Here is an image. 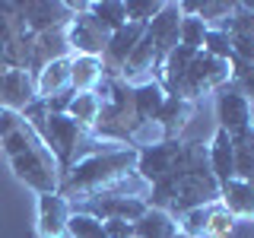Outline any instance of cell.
Instances as JSON below:
<instances>
[{"label":"cell","instance_id":"484cf974","mask_svg":"<svg viewBox=\"0 0 254 238\" xmlns=\"http://www.w3.org/2000/svg\"><path fill=\"white\" fill-rule=\"evenodd\" d=\"M67 235L70 238H105V226H102V219L89 216V213L73 210L67 222Z\"/></svg>","mask_w":254,"mask_h":238},{"label":"cell","instance_id":"f1b7e54d","mask_svg":"<svg viewBox=\"0 0 254 238\" xmlns=\"http://www.w3.org/2000/svg\"><path fill=\"white\" fill-rule=\"evenodd\" d=\"M38 133L32 130L29 124H22L16 133H10L6 140H0V149H3V156L6 159H13V156H19V153H26V149H32V146H38Z\"/></svg>","mask_w":254,"mask_h":238},{"label":"cell","instance_id":"cb8c5ba5","mask_svg":"<svg viewBox=\"0 0 254 238\" xmlns=\"http://www.w3.org/2000/svg\"><path fill=\"white\" fill-rule=\"evenodd\" d=\"M19 10H22V3H0V45H10L22 32H29Z\"/></svg>","mask_w":254,"mask_h":238},{"label":"cell","instance_id":"9a60e30c","mask_svg":"<svg viewBox=\"0 0 254 238\" xmlns=\"http://www.w3.org/2000/svg\"><path fill=\"white\" fill-rule=\"evenodd\" d=\"M70 63H73V54H70V58H58V60L45 63V67L38 70L35 73L38 99H51V95H58V92L73 89V86H70Z\"/></svg>","mask_w":254,"mask_h":238},{"label":"cell","instance_id":"603a6c76","mask_svg":"<svg viewBox=\"0 0 254 238\" xmlns=\"http://www.w3.org/2000/svg\"><path fill=\"white\" fill-rule=\"evenodd\" d=\"M95 19L102 22L108 32H118L121 26H127V10H124V0H99V3L86 6Z\"/></svg>","mask_w":254,"mask_h":238},{"label":"cell","instance_id":"e575fe53","mask_svg":"<svg viewBox=\"0 0 254 238\" xmlns=\"http://www.w3.org/2000/svg\"><path fill=\"white\" fill-rule=\"evenodd\" d=\"M102 226H105V238H137V232H133V222L111 219V222H102Z\"/></svg>","mask_w":254,"mask_h":238},{"label":"cell","instance_id":"d6986e66","mask_svg":"<svg viewBox=\"0 0 254 238\" xmlns=\"http://www.w3.org/2000/svg\"><path fill=\"white\" fill-rule=\"evenodd\" d=\"M105 79L102 70V58H73L70 63V86L73 92H95Z\"/></svg>","mask_w":254,"mask_h":238},{"label":"cell","instance_id":"5b68a950","mask_svg":"<svg viewBox=\"0 0 254 238\" xmlns=\"http://www.w3.org/2000/svg\"><path fill=\"white\" fill-rule=\"evenodd\" d=\"M86 137H89V130H86L83 124H76L70 115H48L45 130H42L38 140L54 153V159H58V165H61V178L73 169L76 153L86 143Z\"/></svg>","mask_w":254,"mask_h":238},{"label":"cell","instance_id":"7402d4cb","mask_svg":"<svg viewBox=\"0 0 254 238\" xmlns=\"http://www.w3.org/2000/svg\"><path fill=\"white\" fill-rule=\"evenodd\" d=\"M232 149H235V178L248 181L254 172V130H242L232 137Z\"/></svg>","mask_w":254,"mask_h":238},{"label":"cell","instance_id":"ac0fdd59","mask_svg":"<svg viewBox=\"0 0 254 238\" xmlns=\"http://www.w3.org/2000/svg\"><path fill=\"white\" fill-rule=\"evenodd\" d=\"M165 99H169V92L162 89L159 79L133 86V111H137V121H156L162 105H165Z\"/></svg>","mask_w":254,"mask_h":238},{"label":"cell","instance_id":"6da1fadb","mask_svg":"<svg viewBox=\"0 0 254 238\" xmlns=\"http://www.w3.org/2000/svg\"><path fill=\"white\" fill-rule=\"evenodd\" d=\"M146 203L175 219L188 210H197V206L219 203V181L210 169L206 143H185L181 146V156L172 165V172L162 181L149 184Z\"/></svg>","mask_w":254,"mask_h":238},{"label":"cell","instance_id":"8fae6325","mask_svg":"<svg viewBox=\"0 0 254 238\" xmlns=\"http://www.w3.org/2000/svg\"><path fill=\"white\" fill-rule=\"evenodd\" d=\"M181 10H178V3H165L162 10H159V16L153 22L146 26V35L153 38V45H156V58H159V67H162V60L169 58V54L178 48V38H181ZM159 76V73H156Z\"/></svg>","mask_w":254,"mask_h":238},{"label":"cell","instance_id":"836d02e7","mask_svg":"<svg viewBox=\"0 0 254 238\" xmlns=\"http://www.w3.org/2000/svg\"><path fill=\"white\" fill-rule=\"evenodd\" d=\"M73 89H67V92H58V95H51V99H42L45 105H48V111L51 115H67L70 111V102H73Z\"/></svg>","mask_w":254,"mask_h":238},{"label":"cell","instance_id":"8992f818","mask_svg":"<svg viewBox=\"0 0 254 238\" xmlns=\"http://www.w3.org/2000/svg\"><path fill=\"white\" fill-rule=\"evenodd\" d=\"M73 210L79 213H89V216L111 222V219H121V222H137L143 213L149 210V203L143 197H127V194H95L89 200H79L73 203Z\"/></svg>","mask_w":254,"mask_h":238},{"label":"cell","instance_id":"f546056e","mask_svg":"<svg viewBox=\"0 0 254 238\" xmlns=\"http://www.w3.org/2000/svg\"><path fill=\"white\" fill-rule=\"evenodd\" d=\"M162 6H165L162 0H124L127 22H140V26H149V22L159 16Z\"/></svg>","mask_w":254,"mask_h":238},{"label":"cell","instance_id":"ba28073f","mask_svg":"<svg viewBox=\"0 0 254 238\" xmlns=\"http://www.w3.org/2000/svg\"><path fill=\"white\" fill-rule=\"evenodd\" d=\"M22 22H26V29L32 35H45V32H61L67 29L70 22H73V3H64V0H29V3H22Z\"/></svg>","mask_w":254,"mask_h":238},{"label":"cell","instance_id":"e0dca14e","mask_svg":"<svg viewBox=\"0 0 254 238\" xmlns=\"http://www.w3.org/2000/svg\"><path fill=\"white\" fill-rule=\"evenodd\" d=\"M206 149H210V169L216 175V181H232L235 178V149H232V137H229L226 130L213 133V140L206 143Z\"/></svg>","mask_w":254,"mask_h":238},{"label":"cell","instance_id":"4dcf8cb0","mask_svg":"<svg viewBox=\"0 0 254 238\" xmlns=\"http://www.w3.org/2000/svg\"><path fill=\"white\" fill-rule=\"evenodd\" d=\"M206 216H210V206H197L178 216V232L185 238H203L206 232Z\"/></svg>","mask_w":254,"mask_h":238},{"label":"cell","instance_id":"9c48e42d","mask_svg":"<svg viewBox=\"0 0 254 238\" xmlns=\"http://www.w3.org/2000/svg\"><path fill=\"white\" fill-rule=\"evenodd\" d=\"M251 102L242 95L235 83L222 86L216 92V118H219V130H226L229 137H235V133L242 130H251Z\"/></svg>","mask_w":254,"mask_h":238},{"label":"cell","instance_id":"d6a6232c","mask_svg":"<svg viewBox=\"0 0 254 238\" xmlns=\"http://www.w3.org/2000/svg\"><path fill=\"white\" fill-rule=\"evenodd\" d=\"M22 124H26V121H22L19 111H13V108H3V105H0V140H6L10 133H16Z\"/></svg>","mask_w":254,"mask_h":238},{"label":"cell","instance_id":"4fadbf2b","mask_svg":"<svg viewBox=\"0 0 254 238\" xmlns=\"http://www.w3.org/2000/svg\"><path fill=\"white\" fill-rule=\"evenodd\" d=\"M35 99H38L35 73H29V70H6V73H0V105L3 108H13L22 115V108L32 105Z\"/></svg>","mask_w":254,"mask_h":238},{"label":"cell","instance_id":"30bf717a","mask_svg":"<svg viewBox=\"0 0 254 238\" xmlns=\"http://www.w3.org/2000/svg\"><path fill=\"white\" fill-rule=\"evenodd\" d=\"M181 146H185L181 140H165V143H159V146L140 149L137 153V169L133 172H137L146 184H156V181H162L165 175L172 172V165L178 162Z\"/></svg>","mask_w":254,"mask_h":238},{"label":"cell","instance_id":"d4e9b609","mask_svg":"<svg viewBox=\"0 0 254 238\" xmlns=\"http://www.w3.org/2000/svg\"><path fill=\"white\" fill-rule=\"evenodd\" d=\"M169 137H165V130H162V124L159 121H140L137 127L130 130V140H127V146L130 149H149V146H159V143H165Z\"/></svg>","mask_w":254,"mask_h":238},{"label":"cell","instance_id":"5bb4252c","mask_svg":"<svg viewBox=\"0 0 254 238\" xmlns=\"http://www.w3.org/2000/svg\"><path fill=\"white\" fill-rule=\"evenodd\" d=\"M219 206L235 219H254V184L242 178L219 184Z\"/></svg>","mask_w":254,"mask_h":238},{"label":"cell","instance_id":"3957f363","mask_svg":"<svg viewBox=\"0 0 254 238\" xmlns=\"http://www.w3.org/2000/svg\"><path fill=\"white\" fill-rule=\"evenodd\" d=\"M229 83H232V60H219L206 51H197L185 79L178 83V89L172 95H181V99H188V102L197 105L200 95H210V92L216 95L222 86H229Z\"/></svg>","mask_w":254,"mask_h":238},{"label":"cell","instance_id":"f35d334b","mask_svg":"<svg viewBox=\"0 0 254 238\" xmlns=\"http://www.w3.org/2000/svg\"><path fill=\"white\" fill-rule=\"evenodd\" d=\"M251 130H254V111H251Z\"/></svg>","mask_w":254,"mask_h":238},{"label":"cell","instance_id":"277c9868","mask_svg":"<svg viewBox=\"0 0 254 238\" xmlns=\"http://www.w3.org/2000/svg\"><path fill=\"white\" fill-rule=\"evenodd\" d=\"M10 169H13L16 178H19L22 184H29L35 194H54V190L61 187V165H58V159H54V153L45 143H38V146L26 149V153L13 156Z\"/></svg>","mask_w":254,"mask_h":238},{"label":"cell","instance_id":"74e56055","mask_svg":"<svg viewBox=\"0 0 254 238\" xmlns=\"http://www.w3.org/2000/svg\"><path fill=\"white\" fill-rule=\"evenodd\" d=\"M248 184H254V172H251V178H248Z\"/></svg>","mask_w":254,"mask_h":238},{"label":"cell","instance_id":"ffe728a7","mask_svg":"<svg viewBox=\"0 0 254 238\" xmlns=\"http://www.w3.org/2000/svg\"><path fill=\"white\" fill-rule=\"evenodd\" d=\"M133 232H137V238H172V235H178V219L149 206V210L133 222Z\"/></svg>","mask_w":254,"mask_h":238},{"label":"cell","instance_id":"4316f807","mask_svg":"<svg viewBox=\"0 0 254 238\" xmlns=\"http://www.w3.org/2000/svg\"><path fill=\"white\" fill-rule=\"evenodd\" d=\"M235 216H229L219 203L210 206V216H206V232L203 238H232L235 235Z\"/></svg>","mask_w":254,"mask_h":238},{"label":"cell","instance_id":"ab89813d","mask_svg":"<svg viewBox=\"0 0 254 238\" xmlns=\"http://www.w3.org/2000/svg\"><path fill=\"white\" fill-rule=\"evenodd\" d=\"M172 238H185V235H181V232H178V235H172Z\"/></svg>","mask_w":254,"mask_h":238},{"label":"cell","instance_id":"7c38bea8","mask_svg":"<svg viewBox=\"0 0 254 238\" xmlns=\"http://www.w3.org/2000/svg\"><path fill=\"white\" fill-rule=\"evenodd\" d=\"M73 206L64 194H38V235L42 238H67V222Z\"/></svg>","mask_w":254,"mask_h":238},{"label":"cell","instance_id":"8d00e7d4","mask_svg":"<svg viewBox=\"0 0 254 238\" xmlns=\"http://www.w3.org/2000/svg\"><path fill=\"white\" fill-rule=\"evenodd\" d=\"M6 70H10L6 67V51H3V45H0V73H6Z\"/></svg>","mask_w":254,"mask_h":238},{"label":"cell","instance_id":"d590c367","mask_svg":"<svg viewBox=\"0 0 254 238\" xmlns=\"http://www.w3.org/2000/svg\"><path fill=\"white\" fill-rule=\"evenodd\" d=\"M235 86L242 89V95L251 102V108H254V70H251V73H245L242 79H235Z\"/></svg>","mask_w":254,"mask_h":238},{"label":"cell","instance_id":"1f68e13d","mask_svg":"<svg viewBox=\"0 0 254 238\" xmlns=\"http://www.w3.org/2000/svg\"><path fill=\"white\" fill-rule=\"evenodd\" d=\"M203 51L219 58V60H232V35L219 32V29H210L206 32V42H203Z\"/></svg>","mask_w":254,"mask_h":238},{"label":"cell","instance_id":"44dd1931","mask_svg":"<svg viewBox=\"0 0 254 238\" xmlns=\"http://www.w3.org/2000/svg\"><path fill=\"white\" fill-rule=\"evenodd\" d=\"M67 115L73 118L76 124H83L86 130H92L95 121H99V115H102V99H99V92H76L73 102H70V111H67Z\"/></svg>","mask_w":254,"mask_h":238},{"label":"cell","instance_id":"2e32d148","mask_svg":"<svg viewBox=\"0 0 254 238\" xmlns=\"http://www.w3.org/2000/svg\"><path fill=\"white\" fill-rule=\"evenodd\" d=\"M194 108H197L194 102L181 99V95H169L165 105H162V111H159V118H156V121L162 124L165 137H169V140H181V130H185L188 121L194 118Z\"/></svg>","mask_w":254,"mask_h":238},{"label":"cell","instance_id":"7a4b0ae2","mask_svg":"<svg viewBox=\"0 0 254 238\" xmlns=\"http://www.w3.org/2000/svg\"><path fill=\"white\" fill-rule=\"evenodd\" d=\"M137 169V149H111V153H95L83 162H76L73 169L61 178L58 194L70 200V206L79 200H89L95 194H111L127 175Z\"/></svg>","mask_w":254,"mask_h":238},{"label":"cell","instance_id":"83f0119b","mask_svg":"<svg viewBox=\"0 0 254 238\" xmlns=\"http://www.w3.org/2000/svg\"><path fill=\"white\" fill-rule=\"evenodd\" d=\"M206 32H210V26H206L200 16H185V19H181V38H178V45L190 48V51H203Z\"/></svg>","mask_w":254,"mask_h":238},{"label":"cell","instance_id":"52a82bcc","mask_svg":"<svg viewBox=\"0 0 254 238\" xmlns=\"http://www.w3.org/2000/svg\"><path fill=\"white\" fill-rule=\"evenodd\" d=\"M108 38H111V32L102 26L89 10L76 13L73 22L67 26V45H70V54H73V58H102Z\"/></svg>","mask_w":254,"mask_h":238}]
</instances>
